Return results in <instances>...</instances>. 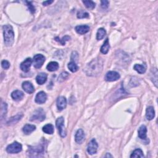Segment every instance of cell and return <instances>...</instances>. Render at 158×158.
I'll list each match as a JSON object with an SVG mask.
<instances>
[{
  "label": "cell",
  "instance_id": "30",
  "mask_svg": "<svg viewBox=\"0 0 158 158\" xmlns=\"http://www.w3.org/2000/svg\"><path fill=\"white\" fill-rule=\"evenodd\" d=\"M77 18L78 19H84V18H88L89 14L84 10L79 11L77 14Z\"/></svg>",
  "mask_w": 158,
  "mask_h": 158
},
{
  "label": "cell",
  "instance_id": "31",
  "mask_svg": "<svg viewBox=\"0 0 158 158\" xmlns=\"http://www.w3.org/2000/svg\"><path fill=\"white\" fill-rule=\"evenodd\" d=\"M7 113V104L6 103H2L1 109V118L3 119V118L6 117Z\"/></svg>",
  "mask_w": 158,
  "mask_h": 158
},
{
  "label": "cell",
  "instance_id": "5",
  "mask_svg": "<svg viewBox=\"0 0 158 158\" xmlns=\"http://www.w3.org/2000/svg\"><path fill=\"white\" fill-rule=\"evenodd\" d=\"M56 125L61 137H65L66 136V130L64 127V119L63 117H60L56 120Z\"/></svg>",
  "mask_w": 158,
  "mask_h": 158
},
{
  "label": "cell",
  "instance_id": "1",
  "mask_svg": "<svg viewBox=\"0 0 158 158\" xmlns=\"http://www.w3.org/2000/svg\"><path fill=\"white\" fill-rule=\"evenodd\" d=\"M103 61L100 58H96L88 63L84 70L85 74L88 76L95 77L98 76L102 71Z\"/></svg>",
  "mask_w": 158,
  "mask_h": 158
},
{
  "label": "cell",
  "instance_id": "38",
  "mask_svg": "<svg viewBox=\"0 0 158 158\" xmlns=\"http://www.w3.org/2000/svg\"><path fill=\"white\" fill-rule=\"evenodd\" d=\"M52 3H53V1H52V0H51V1H45L43 3V6H46L51 5Z\"/></svg>",
  "mask_w": 158,
  "mask_h": 158
},
{
  "label": "cell",
  "instance_id": "11",
  "mask_svg": "<svg viewBox=\"0 0 158 158\" xmlns=\"http://www.w3.org/2000/svg\"><path fill=\"white\" fill-rule=\"evenodd\" d=\"M46 94L44 92L41 91L37 93V95L35 97V102L38 104H43L46 102Z\"/></svg>",
  "mask_w": 158,
  "mask_h": 158
},
{
  "label": "cell",
  "instance_id": "32",
  "mask_svg": "<svg viewBox=\"0 0 158 158\" xmlns=\"http://www.w3.org/2000/svg\"><path fill=\"white\" fill-rule=\"evenodd\" d=\"M69 73H67V72H63L60 74L58 80L59 82H62L64 80H66V79L69 77Z\"/></svg>",
  "mask_w": 158,
  "mask_h": 158
},
{
  "label": "cell",
  "instance_id": "3",
  "mask_svg": "<svg viewBox=\"0 0 158 158\" xmlns=\"http://www.w3.org/2000/svg\"><path fill=\"white\" fill-rule=\"evenodd\" d=\"M44 146L41 145L31 146L29 149V155L30 157H41L44 154Z\"/></svg>",
  "mask_w": 158,
  "mask_h": 158
},
{
  "label": "cell",
  "instance_id": "28",
  "mask_svg": "<svg viewBox=\"0 0 158 158\" xmlns=\"http://www.w3.org/2000/svg\"><path fill=\"white\" fill-rule=\"evenodd\" d=\"M130 157H144L143 153L140 149H137L131 154Z\"/></svg>",
  "mask_w": 158,
  "mask_h": 158
},
{
  "label": "cell",
  "instance_id": "16",
  "mask_svg": "<svg viewBox=\"0 0 158 158\" xmlns=\"http://www.w3.org/2000/svg\"><path fill=\"white\" fill-rule=\"evenodd\" d=\"M24 93L20 90H15L11 93V97L15 101H20L24 98Z\"/></svg>",
  "mask_w": 158,
  "mask_h": 158
},
{
  "label": "cell",
  "instance_id": "10",
  "mask_svg": "<svg viewBox=\"0 0 158 158\" xmlns=\"http://www.w3.org/2000/svg\"><path fill=\"white\" fill-rule=\"evenodd\" d=\"M33 60L31 58H27L25 61L22 62L21 64V69L25 72H27L30 70V67L31 66Z\"/></svg>",
  "mask_w": 158,
  "mask_h": 158
},
{
  "label": "cell",
  "instance_id": "27",
  "mask_svg": "<svg viewBox=\"0 0 158 158\" xmlns=\"http://www.w3.org/2000/svg\"><path fill=\"white\" fill-rule=\"evenodd\" d=\"M67 67H68L69 69L72 72H76L78 69V67L77 64V63H76L74 61H71V62H70L68 64V66H67Z\"/></svg>",
  "mask_w": 158,
  "mask_h": 158
},
{
  "label": "cell",
  "instance_id": "19",
  "mask_svg": "<svg viewBox=\"0 0 158 158\" xmlns=\"http://www.w3.org/2000/svg\"><path fill=\"white\" fill-rule=\"evenodd\" d=\"M47 74L45 73H40L36 77V81L39 85H43L47 80Z\"/></svg>",
  "mask_w": 158,
  "mask_h": 158
},
{
  "label": "cell",
  "instance_id": "12",
  "mask_svg": "<svg viewBox=\"0 0 158 158\" xmlns=\"http://www.w3.org/2000/svg\"><path fill=\"white\" fill-rule=\"evenodd\" d=\"M22 88L24 89L26 93L29 94H31L35 91V88L33 87V85L31 82L29 81H25L23 82V84H22Z\"/></svg>",
  "mask_w": 158,
  "mask_h": 158
},
{
  "label": "cell",
  "instance_id": "37",
  "mask_svg": "<svg viewBox=\"0 0 158 158\" xmlns=\"http://www.w3.org/2000/svg\"><path fill=\"white\" fill-rule=\"evenodd\" d=\"M101 7H102L103 9H106L108 6H109V4H110V2H109L108 1H101Z\"/></svg>",
  "mask_w": 158,
  "mask_h": 158
},
{
  "label": "cell",
  "instance_id": "39",
  "mask_svg": "<svg viewBox=\"0 0 158 158\" xmlns=\"http://www.w3.org/2000/svg\"><path fill=\"white\" fill-rule=\"evenodd\" d=\"M104 157H112V155H111L110 154L107 153V154H106V155Z\"/></svg>",
  "mask_w": 158,
  "mask_h": 158
},
{
  "label": "cell",
  "instance_id": "13",
  "mask_svg": "<svg viewBox=\"0 0 158 158\" xmlns=\"http://www.w3.org/2000/svg\"><path fill=\"white\" fill-rule=\"evenodd\" d=\"M85 140V133L82 129H78L75 135V140L78 144H81Z\"/></svg>",
  "mask_w": 158,
  "mask_h": 158
},
{
  "label": "cell",
  "instance_id": "9",
  "mask_svg": "<svg viewBox=\"0 0 158 158\" xmlns=\"http://www.w3.org/2000/svg\"><path fill=\"white\" fill-rule=\"evenodd\" d=\"M120 77V74L116 71H110L105 76V79L108 82H114L118 80Z\"/></svg>",
  "mask_w": 158,
  "mask_h": 158
},
{
  "label": "cell",
  "instance_id": "29",
  "mask_svg": "<svg viewBox=\"0 0 158 158\" xmlns=\"http://www.w3.org/2000/svg\"><path fill=\"white\" fill-rule=\"evenodd\" d=\"M82 2L85 5L86 8L89 9H93L95 7L96 4L92 1H83Z\"/></svg>",
  "mask_w": 158,
  "mask_h": 158
},
{
  "label": "cell",
  "instance_id": "4",
  "mask_svg": "<svg viewBox=\"0 0 158 158\" xmlns=\"http://www.w3.org/2000/svg\"><path fill=\"white\" fill-rule=\"evenodd\" d=\"M22 149V146L17 141L14 142L13 143L7 146L6 148V151L10 154H16L20 153Z\"/></svg>",
  "mask_w": 158,
  "mask_h": 158
},
{
  "label": "cell",
  "instance_id": "22",
  "mask_svg": "<svg viewBox=\"0 0 158 158\" xmlns=\"http://www.w3.org/2000/svg\"><path fill=\"white\" fill-rule=\"evenodd\" d=\"M59 68V64L57 62L52 61L48 64L46 66V69L50 72H54L57 70Z\"/></svg>",
  "mask_w": 158,
  "mask_h": 158
},
{
  "label": "cell",
  "instance_id": "33",
  "mask_svg": "<svg viewBox=\"0 0 158 158\" xmlns=\"http://www.w3.org/2000/svg\"><path fill=\"white\" fill-rule=\"evenodd\" d=\"M69 39H70V37H69V36L64 37L62 39H59L58 37H56V38L55 39V40L56 41H58V42H59L62 45H65L66 41H68Z\"/></svg>",
  "mask_w": 158,
  "mask_h": 158
},
{
  "label": "cell",
  "instance_id": "14",
  "mask_svg": "<svg viewBox=\"0 0 158 158\" xmlns=\"http://www.w3.org/2000/svg\"><path fill=\"white\" fill-rule=\"evenodd\" d=\"M57 107L59 111H62L67 106V100L64 96H60L57 100Z\"/></svg>",
  "mask_w": 158,
  "mask_h": 158
},
{
  "label": "cell",
  "instance_id": "34",
  "mask_svg": "<svg viewBox=\"0 0 158 158\" xmlns=\"http://www.w3.org/2000/svg\"><path fill=\"white\" fill-rule=\"evenodd\" d=\"M78 56L77 52L76 51H73L72 55H71V61L77 63L78 61Z\"/></svg>",
  "mask_w": 158,
  "mask_h": 158
},
{
  "label": "cell",
  "instance_id": "20",
  "mask_svg": "<svg viewBox=\"0 0 158 158\" xmlns=\"http://www.w3.org/2000/svg\"><path fill=\"white\" fill-rule=\"evenodd\" d=\"M36 129V127L34 125H31V124H26V125L23 127L24 133L26 135H29L35 131Z\"/></svg>",
  "mask_w": 158,
  "mask_h": 158
},
{
  "label": "cell",
  "instance_id": "26",
  "mask_svg": "<svg viewBox=\"0 0 158 158\" xmlns=\"http://www.w3.org/2000/svg\"><path fill=\"white\" fill-rule=\"evenodd\" d=\"M106 31H105L104 29L103 28H100L98 29V31L97 32V34H96V39L98 40H102L105 35H106Z\"/></svg>",
  "mask_w": 158,
  "mask_h": 158
},
{
  "label": "cell",
  "instance_id": "36",
  "mask_svg": "<svg viewBox=\"0 0 158 158\" xmlns=\"http://www.w3.org/2000/svg\"><path fill=\"white\" fill-rule=\"evenodd\" d=\"M26 3H27V6L29 7V11H31V12L32 13H34L35 11V8L34 7V6H33L32 5V3L31 2H29V1H27Z\"/></svg>",
  "mask_w": 158,
  "mask_h": 158
},
{
  "label": "cell",
  "instance_id": "25",
  "mask_svg": "<svg viewBox=\"0 0 158 158\" xmlns=\"http://www.w3.org/2000/svg\"><path fill=\"white\" fill-rule=\"evenodd\" d=\"M133 69L138 72L139 74H144L146 72V67L145 65H141V64H135L133 67Z\"/></svg>",
  "mask_w": 158,
  "mask_h": 158
},
{
  "label": "cell",
  "instance_id": "17",
  "mask_svg": "<svg viewBox=\"0 0 158 158\" xmlns=\"http://www.w3.org/2000/svg\"><path fill=\"white\" fill-rule=\"evenodd\" d=\"M138 137L141 140H146V133H147V129L144 125L140 126L138 129Z\"/></svg>",
  "mask_w": 158,
  "mask_h": 158
},
{
  "label": "cell",
  "instance_id": "18",
  "mask_svg": "<svg viewBox=\"0 0 158 158\" xmlns=\"http://www.w3.org/2000/svg\"><path fill=\"white\" fill-rule=\"evenodd\" d=\"M155 116V111L153 106H149L146 111V118L148 120H151L154 119Z\"/></svg>",
  "mask_w": 158,
  "mask_h": 158
},
{
  "label": "cell",
  "instance_id": "21",
  "mask_svg": "<svg viewBox=\"0 0 158 158\" xmlns=\"http://www.w3.org/2000/svg\"><path fill=\"white\" fill-rule=\"evenodd\" d=\"M110 43H109V40L108 39H106V40L104 41V43H103V46L101 47L100 51L101 52V53L106 54L108 53L109 50H110Z\"/></svg>",
  "mask_w": 158,
  "mask_h": 158
},
{
  "label": "cell",
  "instance_id": "23",
  "mask_svg": "<svg viewBox=\"0 0 158 158\" xmlns=\"http://www.w3.org/2000/svg\"><path fill=\"white\" fill-rule=\"evenodd\" d=\"M22 116H23V115L22 114H17L16 116H14V117L11 118L9 120V121L7 122V124L8 125H13V124H14V123H16L21 119Z\"/></svg>",
  "mask_w": 158,
  "mask_h": 158
},
{
  "label": "cell",
  "instance_id": "35",
  "mask_svg": "<svg viewBox=\"0 0 158 158\" xmlns=\"http://www.w3.org/2000/svg\"><path fill=\"white\" fill-rule=\"evenodd\" d=\"M1 66L3 69H8L10 67V63L6 60H3L1 62Z\"/></svg>",
  "mask_w": 158,
  "mask_h": 158
},
{
  "label": "cell",
  "instance_id": "15",
  "mask_svg": "<svg viewBox=\"0 0 158 158\" xmlns=\"http://www.w3.org/2000/svg\"><path fill=\"white\" fill-rule=\"evenodd\" d=\"M90 31V27L88 25H78L76 27V31L78 34L84 35L85 34Z\"/></svg>",
  "mask_w": 158,
  "mask_h": 158
},
{
  "label": "cell",
  "instance_id": "2",
  "mask_svg": "<svg viewBox=\"0 0 158 158\" xmlns=\"http://www.w3.org/2000/svg\"><path fill=\"white\" fill-rule=\"evenodd\" d=\"M4 39L5 43L7 46H10L14 43V33L12 26L10 25H5L3 27Z\"/></svg>",
  "mask_w": 158,
  "mask_h": 158
},
{
  "label": "cell",
  "instance_id": "6",
  "mask_svg": "<svg viewBox=\"0 0 158 158\" xmlns=\"http://www.w3.org/2000/svg\"><path fill=\"white\" fill-rule=\"evenodd\" d=\"M44 61L45 57L43 55L40 54H36L34 57H33V66H34V67L36 69H39L43 66Z\"/></svg>",
  "mask_w": 158,
  "mask_h": 158
},
{
  "label": "cell",
  "instance_id": "24",
  "mask_svg": "<svg viewBox=\"0 0 158 158\" xmlns=\"http://www.w3.org/2000/svg\"><path fill=\"white\" fill-rule=\"evenodd\" d=\"M42 130L46 134L51 135L54 133V127L52 125V124H50V123H48V124H46V125H45L43 127Z\"/></svg>",
  "mask_w": 158,
  "mask_h": 158
},
{
  "label": "cell",
  "instance_id": "8",
  "mask_svg": "<svg viewBox=\"0 0 158 158\" xmlns=\"http://www.w3.org/2000/svg\"><path fill=\"white\" fill-rule=\"evenodd\" d=\"M45 119V114L42 109H39L37 110L35 113L33 114L32 117L31 119V121H34V120H39V121H43Z\"/></svg>",
  "mask_w": 158,
  "mask_h": 158
},
{
  "label": "cell",
  "instance_id": "7",
  "mask_svg": "<svg viewBox=\"0 0 158 158\" xmlns=\"http://www.w3.org/2000/svg\"><path fill=\"white\" fill-rule=\"evenodd\" d=\"M98 148V145L95 139H93L89 142L87 146V152L90 155H94L97 152V149Z\"/></svg>",
  "mask_w": 158,
  "mask_h": 158
}]
</instances>
